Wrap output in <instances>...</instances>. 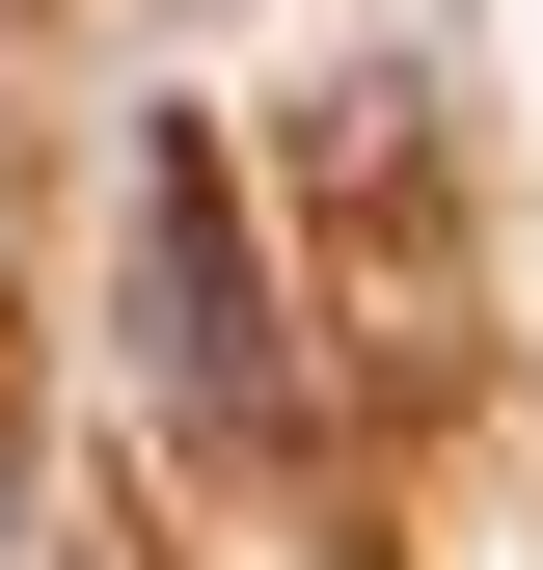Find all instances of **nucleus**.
I'll list each match as a JSON object with an SVG mask.
<instances>
[{
	"label": "nucleus",
	"mask_w": 543,
	"mask_h": 570,
	"mask_svg": "<svg viewBox=\"0 0 543 570\" xmlns=\"http://www.w3.org/2000/svg\"><path fill=\"white\" fill-rule=\"evenodd\" d=\"M136 299H164V407L245 435V407H272V326H245V245H218V136L136 164Z\"/></svg>",
	"instance_id": "nucleus-1"
}]
</instances>
